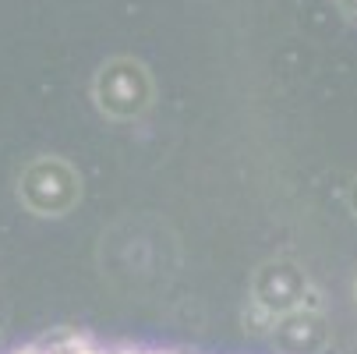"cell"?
<instances>
[{
  "label": "cell",
  "mask_w": 357,
  "mask_h": 354,
  "mask_svg": "<svg viewBox=\"0 0 357 354\" xmlns=\"http://www.w3.org/2000/svg\"><path fill=\"white\" fill-rule=\"evenodd\" d=\"M96 107L114 121H131L152 103V78L145 64L131 57H114L96 71L92 82Z\"/></svg>",
  "instance_id": "6da1fadb"
},
{
  "label": "cell",
  "mask_w": 357,
  "mask_h": 354,
  "mask_svg": "<svg viewBox=\"0 0 357 354\" xmlns=\"http://www.w3.org/2000/svg\"><path fill=\"white\" fill-rule=\"evenodd\" d=\"M22 202L39 216H64L78 202V177L64 160H36L22 174Z\"/></svg>",
  "instance_id": "7a4b0ae2"
},
{
  "label": "cell",
  "mask_w": 357,
  "mask_h": 354,
  "mask_svg": "<svg viewBox=\"0 0 357 354\" xmlns=\"http://www.w3.org/2000/svg\"><path fill=\"white\" fill-rule=\"evenodd\" d=\"M304 290H308V276L290 263H269L255 276V301L269 316H283L287 309H294Z\"/></svg>",
  "instance_id": "3957f363"
},
{
  "label": "cell",
  "mask_w": 357,
  "mask_h": 354,
  "mask_svg": "<svg viewBox=\"0 0 357 354\" xmlns=\"http://www.w3.org/2000/svg\"><path fill=\"white\" fill-rule=\"evenodd\" d=\"M15 354H174V351H149V347H117V344H96L85 337H61V340H39Z\"/></svg>",
  "instance_id": "277c9868"
},
{
  "label": "cell",
  "mask_w": 357,
  "mask_h": 354,
  "mask_svg": "<svg viewBox=\"0 0 357 354\" xmlns=\"http://www.w3.org/2000/svg\"><path fill=\"white\" fill-rule=\"evenodd\" d=\"M336 4H340V8H343L350 18H357V0H336Z\"/></svg>",
  "instance_id": "5b68a950"
}]
</instances>
